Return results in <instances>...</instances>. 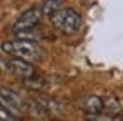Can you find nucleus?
Instances as JSON below:
<instances>
[{
    "label": "nucleus",
    "mask_w": 123,
    "mask_h": 121,
    "mask_svg": "<svg viewBox=\"0 0 123 121\" xmlns=\"http://www.w3.org/2000/svg\"><path fill=\"white\" fill-rule=\"evenodd\" d=\"M2 51L9 56L24 60V62H38L43 58V50L38 46L36 43L31 41H22V39H10L2 43Z\"/></svg>",
    "instance_id": "nucleus-1"
},
{
    "label": "nucleus",
    "mask_w": 123,
    "mask_h": 121,
    "mask_svg": "<svg viewBox=\"0 0 123 121\" xmlns=\"http://www.w3.org/2000/svg\"><path fill=\"white\" fill-rule=\"evenodd\" d=\"M80 108L91 116H99L104 113V99L99 96H94V94H89V96L82 97Z\"/></svg>",
    "instance_id": "nucleus-6"
},
{
    "label": "nucleus",
    "mask_w": 123,
    "mask_h": 121,
    "mask_svg": "<svg viewBox=\"0 0 123 121\" xmlns=\"http://www.w3.org/2000/svg\"><path fill=\"white\" fill-rule=\"evenodd\" d=\"M5 67L7 70L15 75V77H19V79H31V77H34V67L33 63H29V62H24V60H19V58H10L9 62H5Z\"/></svg>",
    "instance_id": "nucleus-5"
},
{
    "label": "nucleus",
    "mask_w": 123,
    "mask_h": 121,
    "mask_svg": "<svg viewBox=\"0 0 123 121\" xmlns=\"http://www.w3.org/2000/svg\"><path fill=\"white\" fill-rule=\"evenodd\" d=\"M104 111L110 113V114H115L120 111V102L115 96H104Z\"/></svg>",
    "instance_id": "nucleus-9"
},
{
    "label": "nucleus",
    "mask_w": 123,
    "mask_h": 121,
    "mask_svg": "<svg viewBox=\"0 0 123 121\" xmlns=\"http://www.w3.org/2000/svg\"><path fill=\"white\" fill-rule=\"evenodd\" d=\"M0 121H15V118L7 111V109H0Z\"/></svg>",
    "instance_id": "nucleus-10"
},
{
    "label": "nucleus",
    "mask_w": 123,
    "mask_h": 121,
    "mask_svg": "<svg viewBox=\"0 0 123 121\" xmlns=\"http://www.w3.org/2000/svg\"><path fill=\"white\" fill-rule=\"evenodd\" d=\"M41 38V34L38 33V29H26V31H21L15 34V39H22V41H31V43H36Z\"/></svg>",
    "instance_id": "nucleus-8"
},
{
    "label": "nucleus",
    "mask_w": 123,
    "mask_h": 121,
    "mask_svg": "<svg viewBox=\"0 0 123 121\" xmlns=\"http://www.w3.org/2000/svg\"><path fill=\"white\" fill-rule=\"evenodd\" d=\"M0 104H2V108L7 109L14 118H22L27 113L24 99L17 92H14L10 89H5V87H2V90H0Z\"/></svg>",
    "instance_id": "nucleus-3"
},
{
    "label": "nucleus",
    "mask_w": 123,
    "mask_h": 121,
    "mask_svg": "<svg viewBox=\"0 0 123 121\" xmlns=\"http://www.w3.org/2000/svg\"><path fill=\"white\" fill-rule=\"evenodd\" d=\"M62 10V0H44L41 4V12L43 16L53 17L55 14H58Z\"/></svg>",
    "instance_id": "nucleus-7"
},
{
    "label": "nucleus",
    "mask_w": 123,
    "mask_h": 121,
    "mask_svg": "<svg viewBox=\"0 0 123 121\" xmlns=\"http://www.w3.org/2000/svg\"><path fill=\"white\" fill-rule=\"evenodd\" d=\"M41 16H43L41 7H29L27 10H24L17 17V21L14 22V26H12L14 34H17L21 31H26V29H34L38 26V22H39Z\"/></svg>",
    "instance_id": "nucleus-4"
},
{
    "label": "nucleus",
    "mask_w": 123,
    "mask_h": 121,
    "mask_svg": "<svg viewBox=\"0 0 123 121\" xmlns=\"http://www.w3.org/2000/svg\"><path fill=\"white\" fill-rule=\"evenodd\" d=\"M51 22H53V26L58 29L60 33L75 34L80 29V26H82V16L77 10L65 7V9H62L58 14H55V16L51 17Z\"/></svg>",
    "instance_id": "nucleus-2"
}]
</instances>
